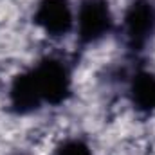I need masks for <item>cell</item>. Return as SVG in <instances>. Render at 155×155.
Wrapping results in <instances>:
<instances>
[{
	"label": "cell",
	"instance_id": "obj_1",
	"mask_svg": "<svg viewBox=\"0 0 155 155\" xmlns=\"http://www.w3.org/2000/svg\"><path fill=\"white\" fill-rule=\"evenodd\" d=\"M71 71L56 58H45L38 65L15 78L9 90V105L16 114H29L41 105H60L71 94Z\"/></svg>",
	"mask_w": 155,
	"mask_h": 155
},
{
	"label": "cell",
	"instance_id": "obj_2",
	"mask_svg": "<svg viewBox=\"0 0 155 155\" xmlns=\"http://www.w3.org/2000/svg\"><path fill=\"white\" fill-rule=\"evenodd\" d=\"M114 27V18L107 0H83L78 9V40L81 45L96 43Z\"/></svg>",
	"mask_w": 155,
	"mask_h": 155
},
{
	"label": "cell",
	"instance_id": "obj_3",
	"mask_svg": "<svg viewBox=\"0 0 155 155\" xmlns=\"http://www.w3.org/2000/svg\"><path fill=\"white\" fill-rule=\"evenodd\" d=\"M124 40L130 51H143L155 35V5L150 0H135L124 15Z\"/></svg>",
	"mask_w": 155,
	"mask_h": 155
},
{
	"label": "cell",
	"instance_id": "obj_4",
	"mask_svg": "<svg viewBox=\"0 0 155 155\" xmlns=\"http://www.w3.org/2000/svg\"><path fill=\"white\" fill-rule=\"evenodd\" d=\"M33 22L51 36H65L74 25L69 0H41L33 15Z\"/></svg>",
	"mask_w": 155,
	"mask_h": 155
},
{
	"label": "cell",
	"instance_id": "obj_5",
	"mask_svg": "<svg viewBox=\"0 0 155 155\" xmlns=\"http://www.w3.org/2000/svg\"><path fill=\"white\" fill-rule=\"evenodd\" d=\"M130 96L135 108L143 112L155 110V76L150 72H137L132 79Z\"/></svg>",
	"mask_w": 155,
	"mask_h": 155
},
{
	"label": "cell",
	"instance_id": "obj_6",
	"mask_svg": "<svg viewBox=\"0 0 155 155\" xmlns=\"http://www.w3.org/2000/svg\"><path fill=\"white\" fill-rule=\"evenodd\" d=\"M54 155H92V150L81 139H69L58 146Z\"/></svg>",
	"mask_w": 155,
	"mask_h": 155
}]
</instances>
